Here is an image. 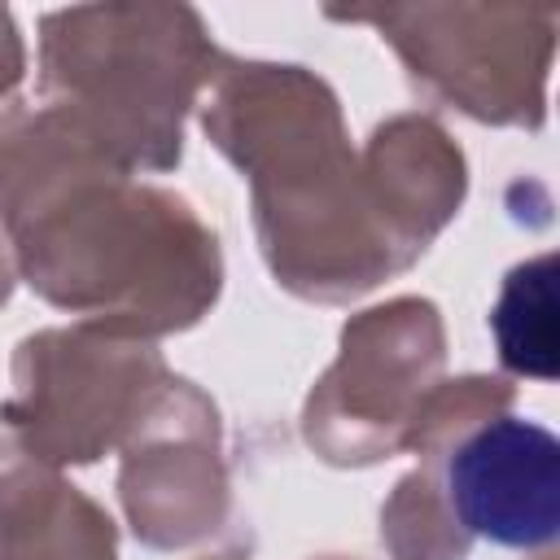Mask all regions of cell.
<instances>
[{
  "instance_id": "obj_1",
  "label": "cell",
  "mask_w": 560,
  "mask_h": 560,
  "mask_svg": "<svg viewBox=\"0 0 560 560\" xmlns=\"http://www.w3.org/2000/svg\"><path fill=\"white\" fill-rule=\"evenodd\" d=\"M455 521L512 551H538L560 529V442L525 416L472 429L446 459Z\"/></svg>"
},
{
  "instance_id": "obj_2",
  "label": "cell",
  "mask_w": 560,
  "mask_h": 560,
  "mask_svg": "<svg viewBox=\"0 0 560 560\" xmlns=\"http://www.w3.org/2000/svg\"><path fill=\"white\" fill-rule=\"evenodd\" d=\"M556 258L542 254L525 267H516L503 284V298L490 315L499 354L516 372L556 376V284H551Z\"/></svg>"
}]
</instances>
